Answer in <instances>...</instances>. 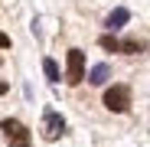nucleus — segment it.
Masks as SVG:
<instances>
[{
  "label": "nucleus",
  "mask_w": 150,
  "mask_h": 147,
  "mask_svg": "<svg viewBox=\"0 0 150 147\" xmlns=\"http://www.w3.org/2000/svg\"><path fill=\"white\" fill-rule=\"evenodd\" d=\"M108 75H111V69L101 62V65H95V69L88 72V82H91V85H105V79H108Z\"/></svg>",
  "instance_id": "6"
},
{
  "label": "nucleus",
  "mask_w": 150,
  "mask_h": 147,
  "mask_svg": "<svg viewBox=\"0 0 150 147\" xmlns=\"http://www.w3.org/2000/svg\"><path fill=\"white\" fill-rule=\"evenodd\" d=\"M42 72H46L49 82H59V65H56L52 59H42Z\"/></svg>",
  "instance_id": "8"
},
{
  "label": "nucleus",
  "mask_w": 150,
  "mask_h": 147,
  "mask_svg": "<svg viewBox=\"0 0 150 147\" xmlns=\"http://www.w3.org/2000/svg\"><path fill=\"white\" fill-rule=\"evenodd\" d=\"M62 134H65V118L59 111H52V108L42 111V137L46 141H59Z\"/></svg>",
  "instance_id": "4"
},
{
  "label": "nucleus",
  "mask_w": 150,
  "mask_h": 147,
  "mask_svg": "<svg viewBox=\"0 0 150 147\" xmlns=\"http://www.w3.org/2000/svg\"><path fill=\"white\" fill-rule=\"evenodd\" d=\"M105 108L108 111H127L131 108V88L127 85H111L108 92H105Z\"/></svg>",
  "instance_id": "3"
},
{
  "label": "nucleus",
  "mask_w": 150,
  "mask_h": 147,
  "mask_svg": "<svg viewBox=\"0 0 150 147\" xmlns=\"http://www.w3.org/2000/svg\"><path fill=\"white\" fill-rule=\"evenodd\" d=\"M127 20H131V13L124 10V7H117V10H111V13H108V20H105V26H108V30L114 33V30H121V26H124V23H127Z\"/></svg>",
  "instance_id": "5"
},
{
  "label": "nucleus",
  "mask_w": 150,
  "mask_h": 147,
  "mask_svg": "<svg viewBox=\"0 0 150 147\" xmlns=\"http://www.w3.org/2000/svg\"><path fill=\"white\" fill-rule=\"evenodd\" d=\"M0 49H10V36L7 33H0Z\"/></svg>",
  "instance_id": "10"
},
{
  "label": "nucleus",
  "mask_w": 150,
  "mask_h": 147,
  "mask_svg": "<svg viewBox=\"0 0 150 147\" xmlns=\"http://www.w3.org/2000/svg\"><path fill=\"white\" fill-rule=\"evenodd\" d=\"M82 79H85V53L82 49H69V56H65V82L79 85Z\"/></svg>",
  "instance_id": "2"
},
{
  "label": "nucleus",
  "mask_w": 150,
  "mask_h": 147,
  "mask_svg": "<svg viewBox=\"0 0 150 147\" xmlns=\"http://www.w3.org/2000/svg\"><path fill=\"white\" fill-rule=\"evenodd\" d=\"M0 131H4V137H7L10 147H30V131H26V124H23V121L4 118V121H0Z\"/></svg>",
  "instance_id": "1"
},
{
  "label": "nucleus",
  "mask_w": 150,
  "mask_h": 147,
  "mask_svg": "<svg viewBox=\"0 0 150 147\" xmlns=\"http://www.w3.org/2000/svg\"><path fill=\"white\" fill-rule=\"evenodd\" d=\"M98 46H101V49H108V53H121V39H114L111 33L98 39Z\"/></svg>",
  "instance_id": "7"
},
{
  "label": "nucleus",
  "mask_w": 150,
  "mask_h": 147,
  "mask_svg": "<svg viewBox=\"0 0 150 147\" xmlns=\"http://www.w3.org/2000/svg\"><path fill=\"white\" fill-rule=\"evenodd\" d=\"M0 95H7V82H0Z\"/></svg>",
  "instance_id": "11"
},
{
  "label": "nucleus",
  "mask_w": 150,
  "mask_h": 147,
  "mask_svg": "<svg viewBox=\"0 0 150 147\" xmlns=\"http://www.w3.org/2000/svg\"><path fill=\"white\" fill-rule=\"evenodd\" d=\"M121 53H144L140 39H121Z\"/></svg>",
  "instance_id": "9"
}]
</instances>
